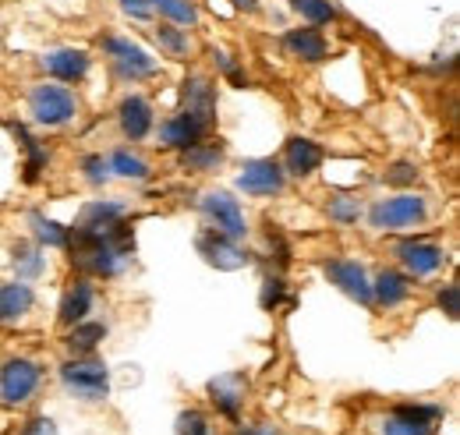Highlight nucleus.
Segmentation results:
<instances>
[{
  "instance_id": "29",
  "label": "nucleus",
  "mask_w": 460,
  "mask_h": 435,
  "mask_svg": "<svg viewBox=\"0 0 460 435\" xmlns=\"http://www.w3.org/2000/svg\"><path fill=\"white\" fill-rule=\"evenodd\" d=\"M124 219V206L120 202H93L82 213V226H111Z\"/></svg>"
},
{
  "instance_id": "33",
  "label": "nucleus",
  "mask_w": 460,
  "mask_h": 435,
  "mask_svg": "<svg viewBox=\"0 0 460 435\" xmlns=\"http://www.w3.org/2000/svg\"><path fill=\"white\" fill-rule=\"evenodd\" d=\"M383 435H436L432 425H414V422H403L397 414H390L383 422Z\"/></svg>"
},
{
  "instance_id": "34",
  "label": "nucleus",
  "mask_w": 460,
  "mask_h": 435,
  "mask_svg": "<svg viewBox=\"0 0 460 435\" xmlns=\"http://www.w3.org/2000/svg\"><path fill=\"white\" fill-rule=\"evenodd\" d=\"M383 177H386V184H394V188H407V184H414V181H418V166L407 164V160H397V164L390 166Z\"/></svg>"
},
{
  "instance_id": "39",
  "label": "nucleus",
  "mask_w": 460,
  "mask_h": 435,
  "mask_svg": "<svg viewBox=\"0 0 460 435\" xmlns=\"http://www.w3.org/2000/svg\"><path fill=\"white\" fill-rule=\"evenodd\" d=\"M280 297H284V280L280 276H270L266 287H262V308H277Z\"/></svg>"
},
{
  "instance_id": "41",
  "label": "nucleus",
  "mask_w": 460,
  "mask_h": 435,
  "mask_svg": "<svg viewBox=\"0 0 460 435\" xmlns=\"http://www.w3.org/2000/svg\"><path fill=\"white\" fill-rule=\"evenodd\" d=\"M120 7L128 11V14H135V18H149V0H120Z\"/></svg>"
},
{
  "instance_id": "10",
  "label": "nucleus",
  "mask_w": 460,
  "mask_h": 435,
  "mask_svg": "<svg viewBox=\"0 0 460 435\" xmlns=\"http://www.w3.org/2000/svg\"><path fill=\"white\" fill-rule=\"evenodd\" d=\"M181 113L199 120L206 131L213 128V120H217V89H213V82L206 75H191L184 82V110Z\"/></svg>"
},
{
  "instance_id": "28",
  "label": "nucleus",
  "mask_w": 460,
  "mask_h": 435,
  "mask_svg": "<svg viewBox=\"0 0 460 435\" xmlns=\"http://www.w3.org/2000/svg\"><path fill=\"white\" fill-rule=\"evenodd\" d=\"M14 135L22 138V146H25V153H29V160H25V181H36L40 177V170L47 166V149L22 128V124H14Z\"/></svg>"
},
{
  "instance_id": "12",
  "label": "nucleus",
  "mask_w": 460,
  "mask_h": 435,
  "mask_svg": "<svg viewBox=\"0 0 460 435\" xmlns=\"http://www.w3.org/2000/svg\"><path fill=\"white\" fill-rule=\"evenodd\" d=\"M43 71L54 75L58 82H82L89 75V54L85 50H75V47H64V50H50V54L40 57Z\"/></svg>"
},
{
  "instance_id": "24",
  "label": "nucleus",
  "mask_w": 460,
  "mask_h": 435,
  "mask_svg": "<svg viewBox=\"0 0 460 435\" xmlns=\"http://www.w3.org/2000/svg\"><path fill=\"white\" fill-rule=\"evenodd\" d=\"M290 7L308 22V25H333L341 18V11L333 7V0H290Z\"/></svg>"
},
{
  "instance_id": "3",
  "label": "nucleus",
  "mask_w": 460,
  "mask_h": 435,
  "mask_svg": "<svg viewBox=\"0 0 460 435\" xmlns=\"http://www.w3.org/2000/svg\"><path fill=\"white\" fill-rule=\"evenodd\" d=\"M60 382H64L67 393H75L82 400H103L107 389H111V372H107L103 361L85 358V361H67L60 368Z\"/></svg>"
},
{
  "instance_id": "6",
  "label": "nucleus",
  "mask_w": 460,
  "mask_h": 435,
  "mask_svg": "<svg viewBox=\"0 0 460 435\" xmlns=\"http://www.w3.org/2000/svg\"><path fill=\"white\" fill-rule=\"evenodd\" d=\"M195 248H199V255L209 262V266H217V270L224 272H234V270H244L248 262H252V255L234 241L227 234H220V230H202L199 237H195Z\"/></svg>"
},
{
  "instance_id": "26",
  "label": "nucleus",
  "mask_w": 460,
  "mask_h": 435,
  "mask_svg": "<svg viewBox=\"0 0 460 435\" xmlns=\"http://www.w3.org/2000/svg\"><path fill=\"white\" fill-rule=\"evenodd\" d=\"M107 166H111V173H120L128 181H146L149 177V164L138 153H128V149H117L114 156L107 160Z\"/></svg>"
},
{
  "instance_id": "8",
  "label": "nucleus",
  "mask_w": 460,
  "mask_h": 435,
  "mask_svg": "<svg viewBox=\"0 0 460 435\" xmlns=\"http://www.w3.org/2000/svg\"><path fill=\"white\" fill-rule=\"evenodd\" d=\"M284 181H288V173H284V166L277 164V160H252V164L241 166V173H237V188L244 195H255V199L284 191Z\"/></svg>"
},
{
  "instance_id": "5",
  "label": "nucleus",
  "mask_w": 460,
  "mask_h": 435,
  "mask_svg": "<svg viewBox=\"0 0 460 435\" xmlns=\"http://www.w3.org/2000/svg\"><path fill=\"white\" fill-rule=\"evenodd\" d=\"M103 54L114 60L117 75L128 78V82H138V78H153L156 75V60L146 54L138 43H131L124 36H103Z\"/></svg>"
},
{
  "instance_id": "1",
  "label": "nucleus",
  "mask_w": 460,
  "mask_h": 435,
  "mask_svg": "<svg viewBox=\"0 0 460 435\" xmlns=\"http://www.w3.org/2000/svg\"><path fill=\"white\" fill-rule=\"evenodd\" d=\"M29 113H32V120L43 124V128H60V124H67V120L78 113V100L71 96V89L43 82V85H36V89L29 93Z\"/></svg>"
},
{
  "instance_id": "7",
  "label": "nucleus",
  "mask_w": 460,
  "mask_h": 435,
  "mask_svg": "<svg viewBox=\"0 0 460 435\" xmlns=\"http://www.w3.org/2000/svg\"><path fill=\"white\" fill-rule=\"evenodd\" d=\"M202 213L213 223V230L227 234L234 241H241L248 234V223H244V213H241V202L230 195V191H206L202 195Z\"/></svg>"
},
{
  "instance_id": "32",
  "label": "nucleus",
  "mask_w": 460,
  "mask_h": 435,
  "mask_svg": "<svg viewBox=\"0 0 460 435\" xmlns=\"http://www.w3.org/2000/svg\"><path fill=\"white\" fill-rule=\"evenodd\" d=\"M14 266H18V276L25 280V276H36L43 270V259H40V252L32 244H18L14 248Z\"/></svg>"
},
{
  "instance_id": "35",
  "label": "nucleus",
  "mask_w": 460,
  "mask_h": 435,
  "mask_svg": "<svg viewBox=\"0 0 460 435\" xmlns=\"http://www.w3.org/2000/svg\"><path fill=\"white\" fill-rule=\"evenodd\" d=\"M177 435H213V432H209V425H206V418L199 411H184L177 418Z\"/></svg>"
},
{
  "instance_id": "18",
  "label": "nucleus",
  "mask_w": 460,
  "mask_h": 435,
  "mask_svg": "<svg viewBox=\"0 0 460 435\" xmlns=\"http://www.w3.org/2000/svg\"><path fill=\"white\" fill-rule=\"evenodd\" d=\"M224 156H227V149H224L220 138L217 142H195V146L181 149V166L191 170V173H213L224 164Z\"/></svg>"
},
{
  "instance_id": "11",
  "label": "nucleus",
  "mask_w": 460,
  "mask_h": 435,
  "mask_svg": "<svg viewBox=\"0 0 460 435\" xmlns=\"http://www.w3.org/2000/svg\"><path fill=\"white\" fill-rule=\"evenodd\" d=\"M397 255L411 276H432L447 266V252L439 244H429V241H403Z\"/></svg>"
},
{
  "instance_id": "14",
  "label": "nucleus",
  "mask_w": 460,
  "mask_h": 435,
  "mask_svg": "<svg viewBox=\"0 0 460 435\" xmlns=\"http://www.w3.org/2000/svg\"><path fill=\"white\" fill-rule=\"evenodd\" d=\"M117 117H120V131L131 142H142L153 131V103L146 96H128L117 110Z\"/></svg>"
},
{
  "instance_id": "43",
  "label": "nucleus",
  "mask_w": 460,
  "mask_h": 435,
  "mask_svg": "<svg viewBox=\"0 0 460 435\" xmlns=\"http://www.w3.org/2000/svg\"><path fill=\"white\" fill-rule=\"evenodd\" d=\"M248 435H277V432H273L270 425H259V429H252V432H248Z\"/></svg>"
},
{
  "instance_id": "36",
  "label": "nucleus",
  "mask_w": 460,
  "mask_h": 435,
  "mask_svg": "<svg viewBox=\"0 0 460 435\" xmlns=\"http://www.w3.org/2000/svg\"><path fill=\"white\" fill-rule=\"evenodd\" d=\"M217 67H220V71L227 75L230 82L237 85V89H244V85H248V75H244V71L237 67V60H234L230 54H217Z\"/></svg>"
},
{
  "instance_id": "17",
  "label": "nucleus",
  "mask_w": 460,
  "mask_h": 435,
  "mask_svg": "<svg viewBox=\"0 0 460 435\" xmlns=\"http://www.w3.org/2000/svg\"><path fill=\"white\" fill-rule=\"evenodd\" d=\"M32 301H36V294H32V287L25 280L0 283V323H18L22 315L32 312Z\"/></svg>"
},
{
  "instance_id": "15",
  "label": "nucleus",
  "mask_w": 460,
  "mask_h": 435,
  "mask_svg": "<svg viewBox=\"0 0 460 435\" xmlns=\"http://www.w3.org/2000/svg\"><path fill=\"white\" fill-rule=\"evenodd\" d=\"M206 135L209 131L199 120H191L188 113H173L171 120H164V128H160V146H167V149H188V146L202 142Z\"/></svg>"
},
{
  "instance_id": "21",
  "label": "nucleus",
  "mask_w": 460,
  "mask_h": 435,
  "mask_svg": "<svg viewBox=\"0 0 460 435\" xmlns=\"http://www.w3.org/2000/svg\"><path fill=\"white\" fill-rule=\"evenodd\" d=\"M407 294H411V283H407V276L397 270H383L379 272V280L372 283V301H379L383 308H397V305H403Z\"/></svg>"
},
{
  "instance_id": "27",
  "label": "nucleus",
  "mask_w": 460,
  "mask_h": 435,
  "mask_svg": "<svg viewBox=\"0 0 460 435\" xmlns=\"http://www.w3.org/2000/svg\"><path fill=\"white\" fill-rule=\"evenodd\" d=\"M29 223H32V234H36V241H40V244L67 248V226H60V223H54V219H47L43 213H32Z\"/></svg>"
},
{
  "instance_id": "38",
  "label": "nucleus",
  "mask_w": 460,
  "mask_h": 435,
  "mask_svg": "<svg viewBox=\"0 0 460 435\" xmlns=\"http://www.w3.org/2000/svg\"><path fill=\"white\" fill-rule=\"evenodd\" d=\"M85 177L93 181V184H103L107 177H111V166H107V160L103 156H85Z\"/></svg>"
},
{
  "instance_id": "20",
  "label": "nucleus",
  "mask_w": 460,
  "mask_h": 435,
  "mask_svg": "<svg viewBox=\"0 0 460 435\" xmlns=\"http://www.w3.org/2000/svg\"><path fill=\"white\" fill-rule=\"evenodd\" d=\"M89 308H93V283L82 276V280H75V287L60 301V323L75 326V323H82L89 315Z\"/></svg>"
},
{
  "instance_id": "42",
  "label": "nucleus",
  "mask_w": 460,
  "mask_h": 435,
  "mask_svg": "<svg viewBox=\"0 0 460 435\" xmlns=\"http://www.w3.org/2000/svg\"><path fill=\"white\" fill-rule=\"evenodd\" d=\"M237 11H259V0H230Z\"/></svg>"
},
{
  "instance_id": "22",
  "label": "nucleus",
  "mask_w": 460,
  "mask_h": 435,
  "mask_svg": "<svg viewBox=\"0 0 460 435\" xmlns=\"http://www.w3.org/2000/svg\"><path fill=\"white\" fill-rule=\"evenodd\" d=\"M107 336V326L103 323H75L71 333H67V347L75 351V354H93L96 347H100V340Z\"/></svg>"
},
{
  "instance_id": "30",
  "label": "nucleus",
  "mask_w": 460,
  "mask_h": 435,
  "mask_svg": "<svg viewBox=\"0 0 460 435\" xmlns=\"http://www.w3.org/2000/svg\"><path fill=\"white\" fill-rule=\"evenodd\" d=\"M394 414L403 422H414V425H436L443 418V407H432V404H401L394 407Z\"/></svg>"
},
{
  "instance_id": "37",
  "label": "nucleus",
  "mask_w": 460,
  "mask_h": 435,
  "mask_svg": "<svg viewBox=\"0 0 460 435\" xmlns=\"http://www.w3.org/2000/svg\"><path fill=\"white\" fill-rule=\"evenodd\" d=\"M439 305H443V312H447L450 319H457L460 315V287L457 283H447V287L439 290Z\"/></svg>"
},
{
  "instance_id": "19",
  "label": "nucleus",
  "mask_w": 460,
  "mask_h": 435,
  "mask_svg": "<svg viewBox=\"0 0 460 435\" xmlns=\"http://www.w3.org/2000/svg\"><path fill=\"white\" fill-rule=\"evenodd\" d=\"M244 389H248V382H244V376H237V372H230V376H220V379L209 382L213 404H217L224 414H230V418L241 411V404H244Z\"/></svg>"
},
{
  "instance_id": "23",
  "label": "nucleus",
  "mask_w": 460,
  "mask_h": 435,
  "mask_svg": "<svg viewBox=\"0 0 460 435\" xmlns=\"http://www.w3.org/2000/svg\"><path fill=\"white\" fill-rule=\"evenodd\" d=\"M156 43H160V50L173 60H188L191 57V36L184 32V29H177V25H160L156 29Z\"/></svg>"
},
{
  "instance_id": "9",
  "label": "nucleus",
  "mask_w": 460,
  "mask_h": 435,
  "mask_svg": "<svg viewBox=\"0 0 460 435\" xmlns=\"http://www.w3.org/2000/svg\"><path fill=\"white\" fill-rule=\"evenodd\" d=\"M326 280L333 283V287H341L347 297H354V301H361L365 308H372L376 301H372V283H368V276L365 270L358 266V262H350V259H330L326 266Z\"/></svg>"
},
{
  "instance_id": "2",
  "label": "nucleus",
  "mask_w": 460,
  "mask_h": 435,
  "mask_svg": "<svg viewBox=\"0 0 460 435\" xmlns=\"http://www.w3.org/2000/svg\"><path fill=\"white\" fill-rule=\"evenodd\" d=\"M40 382H43V372H40L36 361H29V358H11V361L0 365V400H4L7 407L29 404V400L36 396Z\"/></svg>"
},
{
  "instance_id": "13",
  "label": "nucleus",
  "mask_w": 460,
  "mask_h": 435,
  "mask_svg": "<svg viewBox=\"0 0 460 435\" xmlns=\"http://www.w3.org/2000/svg\"><path fill=\"white\" fill-rule=\"evenodd\" d=\"M284 47H288L290 57H297V60H305V64H323V60L330 57V43H326V36H323L315 25H308V29H290L288 36H284Z\"/></svg>"
},
{
  "instance_id": "31",
  "label": "nucleus",
  "mask_w": 460,
  "mask_h": 435,
  "mask_svg": "<svg viewBox=\"0 0 460 435\" xmlns=\"http://www.w3.org/2000/svg\"><path fill=\"white\" fill-rule=\"evenodd\" d=\"M361 217V202L358 199H350V195H341V199H333L330 202V219H337L341 226H350V223H358Z\"/></svg>"
},
{
  "instance_id": "16",
  "label": "nucleus",
  "mask_w": 460,
  "mask_h": 435,
  "mask_svg": "<svg viewBox=\"0 0 460 435\" xmlns=\"http://www.w3.org/2000/svg\"><path fill=\"white\" fill-rule=\"evenodd\" d=\"M323 166V149L312 142V138H290L288 149H284V173L294 177H308Z\"/></svg>"
},
{
  "instance_id": "40",
  "label": "nucleus",
  "mask_w": 460,
  "mask_h": 435,
  "mask_svg": "<svg viewBox=\"0 0 460 435\" xmlns=\"http://www.w3.org/2000/svg\"><path fill=\"white\" fill-rule=\"evenodd\" d=\"M22 435H58V425L50 418H36V422H29V429Z\"/></svg>"
},
{
  "instance_id": "4",
  "label": "nucleus",
  "mask_w": 460,
  "mask_h": 435,
  "mask_svg": "<svg viewBox=\"0 0 460 435\" xmlns=\"http://www.w3.org/2000/svg\"><path fill=\"white\" fill-rule=\"evenodd\" d=\"M421 219H425V199L421 195L383 199L368 209V223L376 230H407V226H418Z\"/></svg>"
},
{
  "instance_id": "25",
  "label": "nucleus",
  "mask_w": 460,
  "mask_h": 435,
  "mask_svg": "<svg viewBox=\"0 0 460 435\" xmlns=\"http://www.w3.org/2000/svg\"><path fill=\"white\" fill-rule=\"evenodd\" d=\"M149 7H156L171 25H199V7L191 0H149Z\"/></svg>"
}]
</instances>
